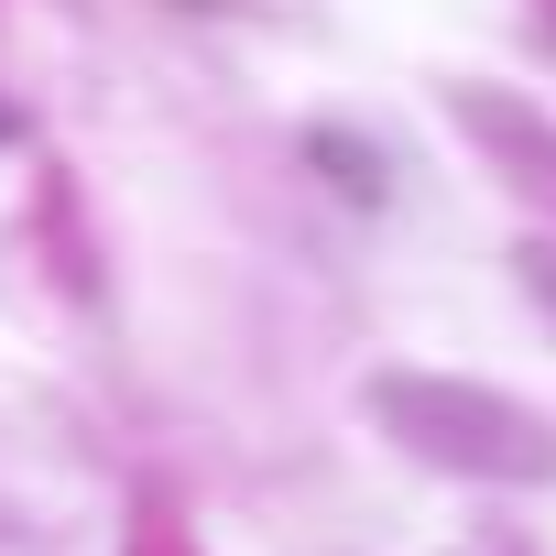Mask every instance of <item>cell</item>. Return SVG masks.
Wrapping results in <instances>:
<instances>
[{
	"label": "cell",
	"mask_w": 556,
	"mask_h": 556,
	"mask_svg": "<svg viewBox=\"0 0 556 556\" xmlns=\"http://www.w3.org/2000/svg\"><path fill=\"white\" fill-rule=\"evenodd\" d=\"M371 415L426 458V469H458V480H502V491H534L556 480V426L523 415L513 393L491 382H437V371H382L371 382Z\"/></svg>",
	"instance_id": "6da1fadb"
},
{
	"label": "cell",
	"mask_w": 556,
	"mask_h": 556,
	"mask_svg": "<svg viewBox=\"0 0 556 556\" xmlns=\"http://www.w3.org/2000/svg\"><path fill=\"white\" fill-rule=\"evenodd\" d=\"M447 110H458V131L480 142V164L513 186V197H545L556 207V121L534 110V99H513V88H447Z\"/></svg>",
	"instance_id": "7a4b0ae2"
},
{
	"label": "cell",
	"mask_w": 556,
	"mask_h": 556,
	"mask_svg": "<svg viewBox=\"0 0 556 556\" xmlns=\"http://www.w3.org/2000/svg\"><path fill=\"white\" fill-rule=\"evenodd\" d=\"M131 556H197V545L175 534V513H164V502H142V523H131Z\"/></svg>",
	"instance_id": "3957f363"
},
{
	"label": "cell",
	"mask_w": 556,
	"mask_h": 556,
	"mask_svg": "<svg viewBox=\"0 0 556 556\" xmlns=\"http://www.w3.org/2000/svg\"><path fill=\"white\" fill-rule=\"evenodd\" d=\"M0 142H23V121H12V99H0Z\"/></svg>",
	"instance_id": "277c9868"
}]
</instances>
